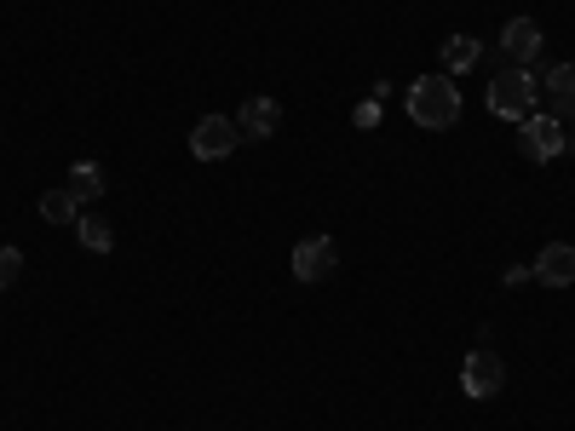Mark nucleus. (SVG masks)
Listing matches in <instances>:
<instances>
[{
    "label": "nucleus",
    "instance_id": "7",
    "mask_svg": "<svg viewBox=\"0 0 575 431\" xmlns=\"http://www.w3.org/2000/svg\"><path fill=\"white\" fill-rule=\"evenodd\" d=\"M529 271H535V282H547V288H569L575 282V248L569 242H547Z\"/></svg>",
    "mask_w": 575,
    "mask_h": 431
},
{
    "label": "nucleus",
    "instance_id": "4",
    "mask_svg": "<svg viewBox=\"0 0 575 431\" xmlns=\"http://www.w3.org/2000/svg\"><path fill=\"white\" fill-rule=\"evenodd\" d=\"M518 144H524L529 161L564 156V121H558V116H524V121H518Z\"/></svg>",
    "mask_w": 575,
    "mask_h": 431
},
{
    "label": "nucleus",
    "instance_id": "1",
    "mask_svg": "<svg viewBox=\"0 0 575 431\" xmlns=\"http://www.w3.org/2000/svg\"><path fill=\"white\" fill-rule=\"evenodd\" d=\"M409 121L415 127H426V132H444V127H455L460 121V87L449 81V76H420L415 87H409Z\"/></svg>",
    "mask_w": 575,
    "mask_h": 431
},
{
    "label": "nucleus",
    "instance_id": "9",
    "mask_svg": "<svg viewBox=\"0 0 575 431\" xmlns=\"http://www.w3.org/2000/svg\"><path fill=\"white\" fill-rule=\"evenodd\" d=\"M500 52L524 70V63L541 52V23H535V18H513V23L500 29Z\"/></svg>",
    "mask_w": 575,
    "mask_h": 431
},
{
    "label": "nucleus",
    "instance_id": "16",
    "mask_svg": "<svg viewBox=\"0 0 575 431\" xmlns=\"http://www.w3.org/2000/svg\"><path fill=\"white\" fill-rule=\"evenodd\" d=\"M380 104H386V98H363V104L351 110V121L357 127H380Z\"/></svg>",
    "mask_w": 575,
    "mask_h": 431
},
{
    "label": "nucleus",
    "instance_id": "13",
    "mask_svg": "<svg viewBox=\"0 0 575 431\" xmlns=\"http://www.w3.org/2000/svg\"><path fill=\"white\" fill-rule=\"evenodd\" d=\"M76 230H81V248H87V253H110V248H116L110 219H98V213H81V219H76Z\"/></svg>",
    "mask_w": 575,
    "mask_h": 431
},
{
    "label": "nucleus",
    "instance_id": "2",
    "mask_svg": "<svg viewBox=\"0 0 575 431\" xmlns=\"http://www.w3.org/2000/svg\"><path fill=\"white\" fill-rule=\"evenodd\" d=\"M489 110H495L500 121H524V116H535V76L518 70V63H506V70L489 81Z\"/></svg>",
    "mask_w": 575,
    "mask_h": 431
},
{
    "label": "nucleus",
    "instance_id": "12",
    "mask_svg": "<svg viewBox=\"0 0 575 431\" xmlns=\"http://www.w3.org/2000/svg\"><path fill=\"white\" fill-rule=\"evenodd\" d=\"M478 58H484V47L472 41V36H449V41H444V76H466Z\"/></svg>",
    "mask_w": 575,
    "mask_h": 431
},
{
    "label": "nucleus",
    "instance_id": "8",
    "mask_svg": "<svg viewBox=\"0 0 575 431\" xmlns=\"http://www.w3.org/2000/svg\"><path fill=\"white\" fill-rule=\"evenodd\" d=\"M236 127H242V139H270V132L282 127V104L277 98H248V104L236 110Z\"/></svg>",
    "mask_w": 575,
    "mask_h": 431
},
{
    "label": "nucleus",
    "instance_id": "17",
    "mask_svg": "<svg viewBox=\"0 0 575 431\" xmlns=\"http://www.w3.org/2000/svg\"><path fill=\"white\" fill-rule=\"evenodd\" d=\"M569 156H575V139H569Z\"/></svg>",
    "mask_w": 575,
    "mask_h": 431
},
{
    "label": "nucleus",
    "instance_id": "5",
    "mask_svg": "<svg viewBox=\"0 0 575 431\" xmlns=\"http://www.w3.org/2000/svg\"><path fill=\"white\" fill-rule=\"evenodd\" d=\"M460 385H466L472 403H484V397H495V391L506 385V362H500L495 351H472L466 369H460Z\"/></svg>",
    "mask_w": 575,
    "mask_h": 431
},
{
    "label": "nucleus",
    "instance_id": "3",
    "mask_svg": "<svg viewBox=\"0 0 575 431\" xmlns=\"http://www.w3.org/2000/svg\"><path fill=\"white\" fill-rule=\"evenodd\" d=\"M236 144H242V127H236V116H201L190 127V156L196 161H225Z\"/></svg>",
    "mask_w": 575,
    "mask_h": 431
},
{
    "label": "nucleus",
    "instance_id": "14",
    "mask_svg": "<svg viewBox=\"0 0 575 431\" xmlns=\"http://www.w3.org/2000/svg\"><path fill=\"white\" fill-rule=\"evenodd\" d=\"M76 208H81V202H76L70 190H47V196H41V219H52V224H76V219H81Z\"/></svg>",
    "mask_w": 575,
    "mask_h": 431
},
{
    "label": "nucleus",
    "instance_id": "15",
    "mask_svg": "<svg viewBox=\"0 0 575 431\" xmlns=\"http://www.w3.org/2000/svg\"><path fill=\"white\" fill-rule=\"evenodd\" d=\"M18 271H23V253L18 248H0V288H12Z\"/></svg>",
    "mask_w": 575,
    "mask_h": 431
},
{
    "label": "nucleus",
    "instance_id": "10",
    "mask_svg": "<svg viewBox=\"0 0 575 431\" xmlns=\"http://www.w3.org/2000/svg\"><path fill=\"white\" fill-rule=\"evenodd\" d=\"M541 87H547V104H553V116L564 121H575V63H553V70H547V81H541Z\"/></svg>",
    "mask_w": 575,
    "mask_h": 431
},
{
    "label": "nucleus",
    "instance_id": "6",
    "mask_svg": "<svg viewBox=\"0 0 575 431\" xmlns=\"http://www.w3.org/2000/svg\"><path fill=\"white\" fill-rule=\"evenodd\" d=\"M334 264H340V248H334V237H306V242L294 248V277H299V282L334 277Z\"/></svg>",
    "mask_w": 575,
    "mask_h": 431
},
{
    "label": "nucleus",
    "instance_id": "11",
    "mask_svg": "<svg viewBox=\"0 0 575 431\" xmlns=\"http://www.w3.org/2000/svg\"><path fill=\"white\" fill-rule=\"evenodd\" d=\"M63 190H70L76 202H98V196H105V168H98V161H76Z\"/></svg>",
    "mask_w": 575,
    "mask_h": 431
}]
</instances>
